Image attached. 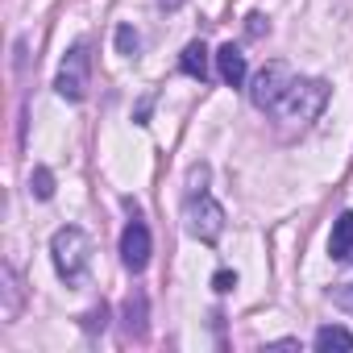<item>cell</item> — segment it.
<instances>
[{
  "instance_id": "5bb4252c",
  "label": "cell",
  "mask_w": 353,
  "mask_h": 353,
  "mask_svg": "<svg viewBox=\"0 0 353 353\" xmlns=\"http://www.w3.org/2000/svg\"><path fill=\"white\" fill-rule=\"evenodd\" d=\"M328 299H332L341 312H349V316H353V283H341V287H332V291H328Z\"/></svg>"
},
{
  "instance_id": "52a82bcc",
  "label": "cell",
  "mask_w": 353,
  "mask_h": 353,
  "mask_svg": "<svg viewBox=\"0 0 353 353\" xmlns=\"http://www.w3.org/2000/svg\"><path fill=\"white\" fill-rule=\"evenodd\" d=\"M121 328H125V336H133V341H141L145 336V320H150V299H145V291H129L125 295V303H121Z\"/></svg>"
},
{
  "instance_id": "ac0fdd59",
  "label": "cell",
  "mask_w": 353,
  "mask_h": 353,
  "mask_svg": "<svg viewBox=\"0 0 353 353\" xmlns=\"http://www.w3.org/2000/svg\"><path fill=\"white\" fill-rule=\"evenodd\" d=\"M158 5H162V9H179V5H183V0H158Z\"/></svg>"
},
{
  "instance_id": "7a4b0ae2",
  "label": "cell",
  "mask_w": 353,
  "mask_h": 353,
  "mask_svg": "<svg viewBox=\"0 0 353 353\" xmlns=\"http://www.w3.org/2000/svg\"><path fill=\"white\" fill-rule=\"evenodd\" d=\"M328 104V83L324 79H295L291 92L283 96V104L274 108V117L291 121V125H307L320 117V108Z\"/></svg>"
},
{
  "instance_id": "30bf717a",
  "label": "cell",
  "mask_w": 353,
  "mask_h": 353,
  "mask_svg": "<svg viewBox=\"0 0 353 353\" xmlns=\"http://www.w3.org/2000/svg\"><path fill=\"white\" fill-rule=\"evenodd\" d=\"M208 63H212V54H208V46L204 42H188L183 46V54H179V71L183 75H192V79H208Z\"/></svg>"
},
{
  "instance_id": "5b68a950",
  "label": "cell",
  "mask_w": 353,
  "mask_h": 353,
  "mask_svg": "<svg viewBox=\"0 0 353 353\" xmlns=\"http://www.w3.org/2000/svg\"><path fill=\"white\" fill-rule=\"evenodd\" d=\"M295 79H299V75H295L287 63H266V67L254 75V83H250V100H254L262 112H274V108L283 104V96L291 92Z\"/></svg>"
},
{
  "instance_id": "3957f363",
  "label": "cell",
  "mask_w": 353,
  "mask_h": 353,
  "mask_svg": "<svg viewBox=\"0 0 353 353\" xmlns=\"http://www.w3.org/2000/svg\"><path fill=\"white\" fill-rule=\"evenodd\" d=\"M183 221H188V233L204 245H216L221 233H225V208L208 196V192H188V204H183Z\"/></svg>"
},
{
  "instance_id": "7c38bea8",
  "label": "cell",
  "mask_w": 353,
  "mask_h": 353,
  "mask_svg": "<svg viewBox=\"0 0 353 353\" xmlns=\"http://www.w3.org/2000/svg\"><path fill=\"white\" fill-rule=\"evenodd\" d=\"M30 192H34L38 200H50V196H54V174H50L46 166H34V174H30Z\"/></svg>"
},
{
  "instance_id": "8992f818",
  "label": "cell",
  "mask_w": 353,
  "mask_h": 353,
  "mask_svg": "<svg viewBox=\"0 0 353 353\" xmlns=\"http://www.w3.org/2000/svg\"><path fill=\"white\" fill-rule=\"evenodd\" d=\"M150 250H154L150 229H145L141 221H129V225H125V233H121V262H125V270L141 274V270L150 266Z\"/></svg>"
},
{
  "instance_id": "9c48e42d",
  "label": "cell",
  "mask_w": 353,
  "mask_h": 353,
  "mask_svg": "<svg viewBox=\"0 0 353 353\" xmlns=\"http://www.w3.org/2000/svg\"><path fill=\"white\" fill-rule=\"evenodd\" d=\"M328 258L332 262H353V212H341L328 233Z\"/></svg>"
},
{
  "instance_id": "8fae6325",
  "label": "cell",
  "mask_w": 353,
  "mask_h": 353,
  "mask_svg": "<svg viewBox=\"0 0 353 353\" xmlns=\"http://www.w3.org/2000/svg\"><path fill=\"white\" fill-rule=\"evenodd\" d=\"M312 345L316 349H353V332L341 328V324H324V328H316V341Z\"/></svg>"
},
{
  "instance_id": "9a60e30c",
  "label": "cell",
  "mask_w": 353,
  "mask_h": 353,
  "mask_svg": "<svg viewBox=\"0 0 353 353\" xmlns=\"http://www.w3.org/2000/svg\"><path fill=\"white\" fill-rule=\"evenodd\" d=\"M104 320H108V312H104V303H100V307H92V312L83 316V328H88V332H104Z\"/></svg>"
},
{
  "instance_id": "277c9868",
  "label": "cell",
  "mask_w": 353,
  "mask_h": 353,
  "mask_svg": "<svg viewBox=\"0 0 353 353\" xmlns=\"http://www.w3.org/2000/svg\"><path fill=\"white\" fill-rule=\"evenodd\" d=\"M88 88H92V54H88V46L79 42V46L67 50V59H63V67H59V79H54V92H59L63 100L79 104V100L88 96Z\"/></svg>"
},
{
  "instance_id": "4fadbf2b",
  "label": "cell",
  "mask_w": 353,
  "mask_h": 353,
  "mask_svg": "<svg viewBox=\"0 0 353 353\" xmlns=\"http://www.w3.org/2000/svg\"><path fill=\"white\" fill-rule=\"evenodd\" d=\"M137 46H141L137 30H133V26H121V30H117V50H121L125 59H133V54H137Z\"/></svg>"
},
{
  "instance_id": "6da1fadb",
  "label": "cell",
  "mask_w": 353,
  "mask_h": 353,
  "mask_svg": "<svg viewBox=\"0 0 353 353\" xmlns=\"http://www.w3.org/2000/svg\"><path fill=\"white\" fill-rule=\"evenodd\" d=\"M50 258H54V270L63 283H83L88 279V266H92V237L79 229V225H63L54 237H50Z\"/></svg>"
},
{
  "instance_id": "2e32d148",
  "label": "cell",
  "mask_w": 353,
  "mask_h": 353,
  "mask_svg": "<svg viewBox=\"0 0 353 353\" xmlns=\"http://www.w3.org/2000/svg\"><path fill=\"white\" fill-rule=\"evenodd\" d=\"M212 287H216V291H233V287H237V274H233V270H216V274H212Z\"/></svg>"
},
{
  "instance_id": "ba28073f",
  "label": "cell",
  "mask_w": 353,
  "mask_h": 353,
  "mask_svg": "<svg viewBox=\"0 0 353 353\" xmlns=\"http://www.w3.org/2000/svg\"><path fill=\"white\" fill-rule=\"evenodd\" d=\"M216 71H221V79H225L229 88H241L245 75H250V63H245V54H241L233 42H225V46L216 50Z\"/></svg>"
},
{
  "instance_id": "e0dca14e",
  "label": "cell",
  "mask_w": 353,
  "mask_h": 353,
  "mask_svg": "<svg viewBox=\"0 0 353 353\" xmlns=\"http://www.w3.org/2000/svg\"><path fill=\"white\" fill-rule=\"evenodd\" d=\"M262 30H270V26H266V17H262V13H254V17H250V34H254V38H258V34H262Z\"/></svg>"
}]
</instances>
